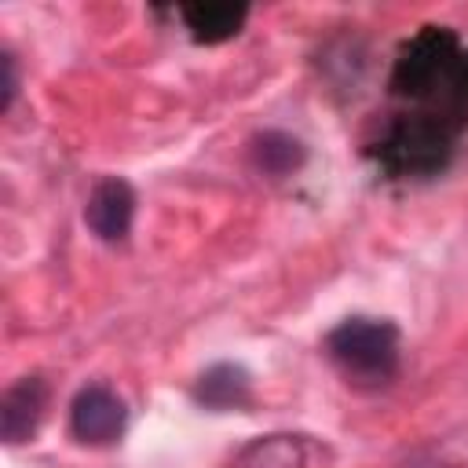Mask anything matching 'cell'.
<instances>
[{
	"mask_svg": "<svg viewBox=\"0 0 468 468\" xmlns=\"http://www.w3.org/2000/svg\"><path fill=\"white\" fill-rule=\"evenodd\" d=\"M325 355L351 388H388L399 377V325L388 318H344L325 336Z\"/></svg>",
	"mask_w": 468,
	"mask_h": 468,
	"instance_id": "6da1fadb",
	"label": "cell"
},
{
	"mask_svg": "<svg viewBox=\"0 0 468 468\" xmlns=\"http://www.w3.org/2000/svg\"><path fill=\"white\" fill-rule=\"evenodd\" d=\"M457 128L435 113H406L373 146V157L391 176H435L453 154Z\"/></svg>",
	"mask_w": 468,
	"mask_h": 468,
	"instance_id": "7a4b0ae2",
	"label": "cell"
},
{
	"mask_svg": "<svg viewBox=\"0 0 468 468\" xmlns=\"http://www.w3.org/2000/svg\"><path fill=\"white\" fill-rule=\"evenodd\" d=\"M128 428V406L110 384H88L69 402V431L84 446H113Z\"/></svg>",
	"mask_w": 468,
	"mask_h": 468,
	"instance_id": "3957f363",
	"label": "cell"
},
{
	"mask_svg": "<svg viewBox=\"0 0 468 468\" xmlns=\"http://www.w3.org/2000/svg\"><path fill=\"white\" fill-rule=\"evenodd\" d=\"M132 219H135V190L128 179L106 176L91 186L88 205H84V223L88 230L106 241V245H121L132 234Z\"/></svg>",
	"mask_w": 468,
	"mask_h": 468,
	"instance_id": "277c9868",
	"label": "cell"
},
{
	"mask_svg": "<svg viewBox=\"0 0 468 468\" xmlns=\"http://www.w3.org/2000/svg\"><path fill=\"white\" fill-rule=\"evenodd\" d=\"M48 410V384L40 377H22L15 380L4 399H0V435L7 446L29 442L44 420Z\"/></svg>",
	"mask_w": 468,
	"mask_h": 468,
	"instance_id": "5b68a950",
	"label": "cell"
},
{
	"mask_svg": "<svg viewBox=\"0 0 468 468\" xmlns=\"http://www.w3.org/2000/svg\"><path fill=\"white\" fill-rule=\"evenodd\" d=\"M190 399L201 410H212V413L245 410L252 402V377L238 362H212L208 369L197 373V380L190 388Z\"/></svg>",
	"mask_w": 468,
	"mask_h": 468,
	"instance_id": "8992f818",
	"label": "cell"
},
{
	"mask_svg": "<svg viewBox=\"0 0 468 468\" xmlns=\"http://www.w3.org/2000/svg\"><path fill=\"white\" fill-rule=\"evenodd\" d=\"M179 18L197 44H223V40L238 37V29L245 26L249 4H230V0L186 4V7H179Z\"/></svg>",
	"mask_w": 468,
	"mask_h": 468,
	"instance_id": "52a82bcc",
	"label": "cell"
},
{
	"mask_svg": "<svg viewBox=\"0 0 468 468\" xmlns=\"http://www.w3.org/2000/svg\"><path fill=\"white\" fill-rule=\"evenodd\" d=\"M249 154H252V165L256 172L271 176V179H282V176H292L303 161H307V150L296 135L282 132V128H263L252 135L249 143Z\"/></svg>",
	"mask_w": 468,
	"mask_h": 468,
	"instance_id": "ba28073f",
	"label": "cell"
},
{
	"mask_svg": "<svg viewBox=\"0 0 468 468\" xmlns=\"http://www.w3.org/2000/svg\"><path fill=\"white\" fill-rule=\"evenodd\" d=\"M234 468H307V446L300 435H260L238 453Z\"/></svg>",
	"mask_w": 468,
	"mask_h": 468,
	"instance_id": "9c48e42d",
	"label": "cell"
},
{
	"mask_svg": "<svg viewBox=\"0 0 468 468\" xmlns=\"http://www.w3.org/2000/svg\"><path fill=\"white\" fill-rule=\"evenodd\" d=\"M0 69H4V99H0V113H7L11 102H15V95H18V69H15V55H11V51L0 55Z\"/></svg>",
	"mask_w": 468,
	"mask_h": 468,
	"instance_id": "30bf717a",
	"label": "cell"
}]
</instances>
